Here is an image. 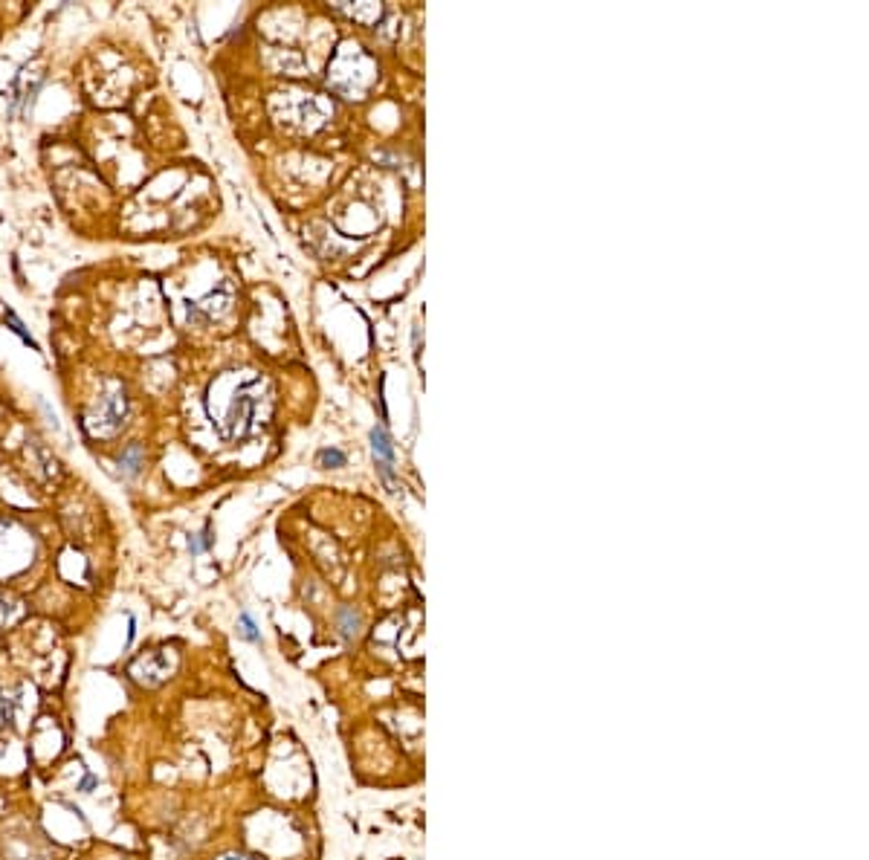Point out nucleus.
<instances>
[{
  "label": "nucleus",
  "instance_id": "10",
  "mask_svg": "<svg viewBox=\"0 0 869 860\" xmlns=\"http://www.w3.org/2000/svg\"><path fill=\"white\" fill-rule=\"evenodd\" d=\"M12 716H14V699L0 692V721H12Z\"/></svg>",
  "mask_w": 869,
  "mask_h": 860
},
{
  "label": "nucleus",
  "instance_id": "5",
  "mask_svg": "<svg viewBox=\"0 0 869 860\" xmlns=\"http://www.w3.org/2000/svg\"><path fill=\"white\" fill-rule=\"evenodd\" d=\"M340 632L345 641H353V637L360 634V614L353 609H343L340 612Z\"/></svg>",
  "mask_w": 869,
  "mask_h": 860
},
{
  "label": "nucleus",
  "instance_id": "1",
  "mask_svg": "<svg viewBox=\"0 0 869 860\" xmlns=\"http://www.w3.org/2000/svg\"><path fill=\"white\" fill-rule=\"evenodd\" d=\"M125 414H128L125 385L116 382V380H108L105 389H101V394L93 400L91 411H87L84 426H87V432H91V435L108 438L113 432H120V426L125 423Z\"/></svg>",
  "mask_w": 869,
  "mask_h": 860
},
{
  "label": "nucleus",
  "instance_id": "7",
  "mask_svg": "<svg viewBox=\"0 0 869 860\" xmlns=\"http://www.w3.org/2000/svg\"><path fill=\"white\" fill-rule=\"evenodd\" d=\"M212 547V527L206 525L203 527V533H198V536H188V551H191V556H200V554H206Z\"/></svg>",
  "mask_w": 869,
  "mask_h": 860
},
{
  "label": "nucleus",
  "instance_id": "11",
  "mask_svg": "<svg viewBox=\"0 0 869 860\" xmlns=\"http://www.w3.org/2000/svg\"><path fill=\"white\" fill-rule=\"evenodd\" d=\"M217 860H256V857H249V855H241V852H227V855H220Z\"/></svg>",
  "mask_w": 869,
  "mask_h": 860
},
{
  "label": "nucleus",
  "instance_id": "6",
  "mask_svg": "<svg viewBox=\"0 0 869 860\" xmlns=\"http://www.w3.org/2000/svg\"><path fill=\"white\" fill-rule=\"evenodd\" d=\"M238 634L249 643H261V632H258L256 620H253V614H249V612H241V617H238Z\"/></svg>",
  "mask_w": 869,
  "mask_h": 860
},
{
  "label": "nucleus",
  "instance_id": "9",
  "mask_svg": "<svg viewBox=\"0 0 869 860\" xmlns=\"http://www.w3.org/2000/svg\"><path fill=\"white\" fill-rule=\"evenodd\" d=\"M316 461H319V467H325V469H336V467H345V452L343 449H322L319 455H316Z\"/></svg>",
  "mask_w": 869,
  "mask_h": 860
},
{
  "label": "nucleus",
  "instance_id": "2",
  "mask_svg": "<svg viewBox=\"0 0 869 860\" xmlns=\"http://www.w3.org/2000/svg\"><path fill=\"white\" fill-rule=\"evenodd\" d=\"M130 675L145 687H157L169 678V663H154V655H145L130 663Z\"/></svg>",
  "mask_w": 869,
  "mask_h": 860
},
{
  "label": "nucleus",
  "instance_id": "4",
  "mask_svg": "<svg viewBox=\"0 0 869 860\" xmlns=\"http://www.w3.org/2000/svg\"><path fill=\"white\" fill-rule=\"evenodd\" d=\"M142 464H145V452H142L140 443H130V447L120 455V472L125 478H137Z\"/></svg>",
  "mask_w": 869,
  "mask_h": 860
},
{
  "label": "nucleus",
  "instance_id": "3",
  "mask_svg": "<svg viewBox=\"0 0 869 860\" xmlns=\"http://www.w3.org/2000/svg\"><path fill=\"white\" fill-rule=\"evenodd\" d=\"M368 440H372L374 461L394 467V447H391V438H389L386 429H382V426H372V432H368Z\"/></svg>",
  "mask_w": 869,
  "mask_h": 860
},
{
  "label": "nucleus",
  "instance_id": "8",
  "mask_svg": "<svg viewBox=\"0 0 869 860\" xmlns=\"http://www.w3.org/2000/svg\"><path fill=\"white\" fill-rule=\"evenodd\" d=\"M4 322L9 324V331H12V333H18V336L24 339V343H26L29 348H38V343H35L33 336H29V331L24 328V322H21L18 316H14L12 310H4Z\"/></svg>",
  "mask_w": 869,
  "mask_h": 860
}]
</instances>
